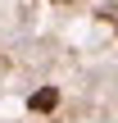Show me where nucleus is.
Listing matches in <instances>:
<instances>
[{
  "label": "nucleus",
  "instance_id": "1",
  "mask_svg": "<svg viewBox=\"0 0 118 123\" xmlns=\"http://www.w3.org/2000/svg\"><path fill=\"white\" fill-rule=\"evenodd\" d=\"M27 105H32L36 114H45V110H55V105H59V91H55V87H41V91H32V100H27Z\"/></svg>",
  "mask_w": 118,
  "mask_h": 123
}]
</instances>
